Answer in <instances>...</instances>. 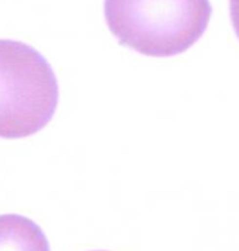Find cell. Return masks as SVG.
I'll return each instance as SVG.
<instances>
[{
	"label": "cell",
	"instance_id": "6da1fadb",
	"mask_svg": "<svg viewBox=\"0 0 239 251\" xmlns=\"http://www.w3.org/2000/svg\"><path fill=\"white\" fill-rule=\"evenodd\" d=\"M110 31L121 46L148 57L182 54L204 34L208 0H104Z\"/></svg>",
	"mask_w": 239,
	"mask_h": 251
},
{
	"label": "cell",
	"instance_id": "3957f363",
	"mask_svg": "<svg viewBox=\"0 0 239 251\" xmlns=\"http://www.w3.org/2000/svg\"><path fill=\"white\" fill-rule=\"evenodd\" d=\"M0 251H51L43 228L20 215L0 216Z\"/></svg>",
	"mask_w": 239,
	"mask_h": 251
},
{
	"label": "cell",
	"instance_id": "7a4b0ae2",
	"mask_svg": "<svg viewBox=\"0 0 239 251\" xmlns=\"http://www.w3.org/2000/svg\"><path fill=\"white\" fill-rule=\"evenodd\" d=\"M59 99L55 72L33 47L0 40V138L30 137L54 117Z\"/></svg>",
	"mask_w": 239,
	"mask_h": 251
},
{
	"label": "cell",
	"instance_id": "277c9868",
	"mask_svg": "<svg viewBox=\"0 0 239 251\" xmlns=\"http://www.w3.org/2000/svg\"><path fill=\"white\" fill-rule=\"evenodd\" d=\"M229 10H231V20L234 24V30L239 38V0H229Z\"/></svg>",
	"mask_w": 239,
	"mask_h": 251
}]
</instances>
